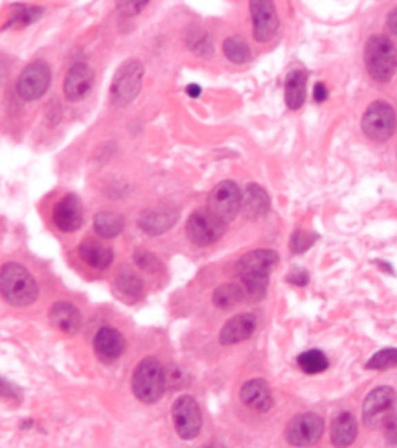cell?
<instances>
[{"instance_id":"obj_1","label":"cell","mask_w":397,"mask_h":448,"mask_svg":"<svg viewBox=\"0 0 397 448\" xmlns=\"http://www.w3.org/2000/svg\"><path fill=\"white\" fill-rule=\"evenodd\" d=\"M278 263V254L269 249H256L243 254L236 263V273L245 291L247 302H259L266 294L269 271Z\"/></svg>"},{"instance_id":"obj_2","label":"cell","mask_w":397,"mask_h":448,"mask_svg":"<svg viewBox=\"0 0 397 448\" xmlns=\"http://www.w3.org/2000/svg\"><path fill=\"white\" fill-rule=\"evenodd\" d=\"M0 294L14 306H27L37 300L39 287L30 271L18 263L0 268Z\"/></svg>"},{"instance_id":"obj_3","label":"cell","mask_w":397,"mask_h":448,"mask_svg":"<svg viewBox=\"0 0 397 448\" xmlns=\"http://www.w3.org/2000/svg\"><path fill=\"white\" fill-rule=\"evenodd\" d=\"M364 64L373 81L389 83L397 70V48L387 35H373L364 46Z\"/></svg>"},{"instance_id":"obj_4","label":"cell","mask_w":397,"mask_h":448,"mask_svg":"<svg viewBox=\"0 0 397 448\" xmlns=\"http://www.w3.org/2000/svg\"><path fill=\"white\" fill-rule=\"evenodd\" d=\"M144 72V64L139 58H130L123 61L114 74L109 88L110 106L116 109L130 106L142 91Z\"/></svg>"},{"instance_id":"obj_5","label":"cell","mask_w":397,"mask_h":448,"mask_svg":"<svg viewBox=\"0 0 397 448\" xmlns=\"http://www.w3.org/2000/svg\"><path fill=\"white\" fill-rule=\"evenodd\" d=\"M167 387V373L156 358H145L136 364L132 377V389L136 400L152 405Z\"/></svg>"},{"instance_id":"obj_6","label":"cell","mask_w":397,"mask_h":448,"mask_svg":"<svg viewBox=\"0 0 397 448\" xmlns=\"http://www.w3.org/2000/svg\"><path fill=\"white\" fill-rule=\"evenodd\" d=\"M396 110L392 106L383 100L369 104L364 113L360 126H363L364 135L373 142H387L396 132Z\"/></svg>"},{"instance_id":"obj_7","label":"cell","mask_w":397,"mask_h":448,"mask_svg":"<svg viewBox=\"0 0 397 448\" xmlns=\"http://www.w3.org/2000/svg\"><path fill=\"white\" fill-rule=\"evenodd\" d=\"M325 429L324 418L314 411H305L289 420L285 427V440L296 448L314 447L322 438Z\"/></svg>"},{"instance_id":"obj_8","label":"cell","mask_w":397,"mask_h":448,"mask_svg":"<svg viewBox=\"0 0 397 448\" xmlns=\"http://www.w3.org/2000/svg\"><path fill=\"white\" fill-rule=\"evenodd\" d=\"M227 222L221 221L217 215H214L208 208H200L193 212L185 222V233L193 244L196 245H210L214 242L221 240L226 233Z\"/></svg>"},{"instance_id":"obj_9","label":"cell","mask_w":397,"mask_h":448,"mask_svg":"<svg viewBox=\"0 0 397 448\" xmlns=\"http://www.w3.org/2000/svg\"><path fill=\"white\" fill-rule=\"evenodd\" d=\"M207 208L224 222H231L242 211V191L233 181H223L210 191Z\"/></svg>"},{"instance_id":"obj_10","label":"cell","mask_w":397,"mask_h":448,"mask_svg":"<svg viewBox=\"0 0 397 448\" xmlns=\"http://www.w3.org/2000/svg\"><path fill=\"white\" fill-rule=\"evenodd\" d=\"M174 427L182 440H194L203 426V417L198 401L193 396H181L172 407Z\"/></svg>"},{"instance_id":"obj_11","label":"cell","mask_w":397,"mask_h":448,"mask_svg":"<svg viewBox=\"0 0 397 448\" xmlns=\"http://www.w3.org/2000/svg\"><path fill=\"white\" fill-rule=\"evenodd\" d=\"M51 86V67L45 64L44 60H34L23 68L21 76H19L18 84V95L27 100V102H34L44 97V93L50 90Z\"/></svg>"},{"instance_id":"obj_12","label":"cell","mask_w":397,"mask_h":448,"mask_svg":"<svg viewBox=\"0 0 397 448\" xmlns=\"http://www.w3.org/2000/svg\"><path fill=\"white\" fill-rule=\"evenodd\" d=\"M250 16H252L254 39L261 44L272 41L280 27V18L273 0H249Z\"/></svg>"},{"instance_id":"obj_13","label":"cell","mask_w":397,"mask_h":448,"mask_svg":"<svg viewBox=\"0 0 397 448\" xmlns=\"http://www.w3.org/2000/svg\"><path fill=\"white\" fill-rule=\"evenodd\" d=\"M397 401V394L389 385H380L366 396L363 405V420L367 427H376L382 424L387 413H390Z\"/></svg>"},{"instance_id":"obj_14","label":"cell","mask_w":397,"mask_h":448,"mask_svg":"<svg viewBox=\"0 0 397 448\" xmlns=\"http://www.w3.org/2000/svg\"><path fill=\"white\" fill-rule=\"evenodd\" d=\"M53 221L58 230L72 233L79 230L84 222V211L77 195H65L53 211Z\"/></svg>"},{"instance_id":"obj_15","label":"cell","mask_w":397,"mask_h":448,"mask_svg":"<svg viewBox=\"0 0 397 448\" xmlns=\"http://www.w3.org/2000/svg\"><path fill=\"white\" fill-rule=\"evenodd\" d=\"M179 219V211L174 207V205L163 204L158 205V207L147 208V211L142 212L139 219V226L140 230L145 231L147 235H163L167 233L172 226Z\"/></svg>"},{"instance_id":"obj_16","label":"cell","mask_w":397,"mask_h":448,"mask_svg":"<svg viewBox=\"0 0 397 448\" xmlns=\"http://www.w3.org/2000/svg\"><path fill=\"white\" fill-rule=\"evenodd\" d=\"M125 336L116 328H110V326H103L95 335V340H93V351H95L96 358L105 362V364L118 361L123 352H125Z\"/></svg>"},{"instance_id":"obj_17","label":"cell","mask_w":397,"mask_h":448,"mask_svg":"<svg viewBox=\"0 0 397 448\" xmlns=\"http://www.w3.org/2000/svg\"><path fill=\"white\" fill-rule=\"evenodd\" d=\"M93 86V70L88 64H74L63 81V93L68 102H79Z\"/></svg>"},{"instance_id":"obj_18","label":"cell","mask_w":397,"mask_h":448,"mask_svg":"<svg viewBox=\"0 0 397 448\" xmlns=\"http://www.w3.org/2000/svg\"><path fill=\"white\" fill-rule=\"evenodd\" d=\"M258 328V319L254 313H238L231 317L223 326L219 335V342L223 345H235V343L245 342L254 335Z\"/></svg>"},{"instance_id":"obj_19","label":"cell","mask_w":397,"mask_h":448,"mask_svg":"<svg viewBox=\"0 0 397 448\" xmlns=\"http://www.w3.org/2000/svg\"><path fill=\"white\" fill-rule=\"evenodd\" d=\"M240 400L245 407L256 411H268L273 407V394L268 382L263 378H252L240 389Z\"/></svg>"},{"instance_id":"obj_20","label":"cell","mask_w":397,"mask_h":448,"mask_svg":"<svg viewBox=\"0 0 397 448\" xmlns=\"http://www.w3.org/2000/svg\"><path fill=\"white\" fill-rule=\"evenodd\" d=\"M50 322L63 335H76L81 329V312L68 302H58L50 309Z\"/></svg>"},{"instance_id":"obj_21","label":"cell","mask_w":397,"mask_h":448,"mask_svg":"<svg viewBox=\"0 0 397 448\" xmlns=\"http://www.w3.org/2000/svg\"><path fill=\"white\" fill-rule=\"evenodd\" d=\"M357 434H359V426L350 411H341L331 422V443L334 448H348L354 445Z\"/></svg>"},{"instance_id":"obj_22","label":"cell","mask_w":397,"mask_h":448,"mask_svg":"<svg viewBox=\"0 0 397 448\" xmlns=\"http://www.w3.org/2000/svg\"><path fill=\"white\" fill-rule=\"evenodd\" d=\"M269 207H272V202H269V195L265 188L254 184V182L247 186L245 193H242V212L245 214V217H265L269 212Z\"/></svg>"},{"instance_id":"obj_23","label":"cell","mask_w":397,"mask_h":448,"mask_svg":"<svg viewBox=\"0 0 397 448\" xmlns=\"http://www.w3.org/2000/svg\"><path fill=\"white\" fill-rule=\"evenodd\" d=\"M114 287H116L118 296L128 303L139 302L140 298L144 296V282L139 277V273L130 266L119 268Z\"/></svg>"},{"instance_id":"obj_24","label":"cell","mask_w":397,"mask_h":448,"mask_svg":"<svg viewBox=\"0 0 397 448\" xmlns=\"http://www.w3.org/2000/svg\"><path fill=\"white\" fill-rule=\"evenodd\" d=\"M79 256L84 263L90 264L91 268H96V270H105L112 264L114 260L112 249L95 240L83 242L79 245Z\"/></svg>"},{"instance_id":"obj_25","label":"cell","mask_w":397,"mask_h":448,"mask_svg":"<svg viewBox=\"0 0 397 448\" xmlns=\"http://www.w3.org/2000/svg\"><path fill=\"white\" fill-rule=\"evenodd\" d=\"M307 74L303 70L289 72L285 79V104L291 110H299L307 97Z\"/></svg>"},{"instance_id":"obj_26","label":"cell","mask_w":397,"mask_h":448,"mask_svg":"<svg viewBox=\"0 0 397 448\" xmlns=\"http://www.w3.org/2000/svg\"><path fill=\"white\" fill-rule=\"evenodd\" d=\"M93 228H95L96 235L102 238H114L118 237L125 228V217L119 212L103 211L95 215L93 221Z\"/></svg>"},{"instance_id":"obj_27","label":"cell","mask_w":397,"mask_h":448,"mask_svg":"<svg viewBox=\"0 0 397 448\" xmlns=\"http://www.w3.org/2000/svg\"><path fill=\"white\" fill-rule=\"evenodd\" d=\"M212 302L217 309L230 310L238 305V303L247 302L245 291H243V286L240 282L223 284V286H219L214 291Z\"/></svg>"},{"instance_id":"obj_28","label":"cell","mask_w":397,"mask_h":448,"mask_svg":"<svg viewBox=\"0 0 397 448\" xmlns=\"http://www.w3.org/2000/svg\"><path fill=\"white\" fill-rule=\"evenodd\" d=\"M223 53L231 64L243 65L252 58V49L242 35H231L223 42Z\"/></svg>"},{"instance_id":"obj_29","label":"cell","mask_w":397,"mask_h":448,"mask_svg":"<svg viewBox=\"0 0 397 448\" xmlns=\"http://www.w3.org/2000/svg\"><path fill=\"white\" fill-rule=\"evenodd\" d=\"M185 44L187 48L196 53L198 57L208 58L212 57V41H210V35L200 27H191L190 30L185 32Z\"/></svg>"},{"instance_id":"obj_30","label":"cell","mask_w":397,"mask_h":448,"mask_svg":"<svg viewBox=\"0 0 397 448\" xmlns=\"http://www.w3.org/2000/svg\"><path fill=\"white\" fill-rule=\"evenodd\" d=\"M298 364L301 371H305L307 375H318V373L329 368V359L325 358L322 351L312 349V351L303 352V354L298 356Z\"/></svg>"},{"instance_id":"obj_31","label":"cell","mask_w":397,"mask_h":448,"mask_svg":"<svg viewBox=\"0 0 397 448\" xmlns=\"http://www.w3.org/2000/svg\"><path fill=\"white\" fill-rule=\"evenodd\" d=\"M366 368L376 369V371L397 368V349H383V351L376 352V354L366 362Z\"/></svg>"},{"instance_id":"obj_32","label":"cell","mask_w":397,"mask_h":448,"mask_svg":"<svg viewBox=\"0 0 397 448\" xmlns=\"http://www.w3.org/2000/svg\"><path fill=\"white\" fill-rule=\"evenodd\" d=\"M41 16H42L41 8H34V6H18V8H16V12L11 16V21H9V25L25 27V25H30V23H34L35 19L41 18Z\"/></svg>"},{"instance_id":"obj_33","label":"cell","mask_w":397,"mask_h":448,"mask_svg":"<svg viewBox=\"0 0 397 448\" xmlns=\"http://www.w3.org/2000/svg\"><path fill=\"white\" fill-rule=\"evenodd\" d=\"M315 240H317V235L310 233V231L298 230L294 235H292V240H291L292 253L294 254L305 253V251H308V249L314 245Z\"/></svg>"},{"instance_id":"obj_34","label":"cell","mask_w":397,"mask_h":448,"mask_svg":"<svg viewBox=\"0 0 397 448\" xmlns=\"http://www.w3.org/2000/svg\"><path fill=\"white\" fill-rule=\"evenodd\" d=\"M133 257H135L136 266H139L140 270L149 271V273H154V271H158L159 268H161V263H159L158 257L152 253H149V251H142V249H140V251H136Z\"/></svg>"},{"instance_id":"obj_35","label":"cell","mask_w":397,"mask_h":448,"mask_svg":"<svg viewBox=\"0 0 397 448\" xmlns=\"http://www.w3.org/2000/svg\"><path fill=\"white\" fill-rule=\"evenodd\" d=\"M149 0H116V8L125 16H136L144 11Z\"/></svg>"},{"instance_id":"obj_36","label":"cell","mask_w":397,"mask_h":448,"mask_svg":"<svg viewBox=\"0 0 397 448\" xmlns=\"http://www.w3.org/2000/svg\"><path fill=\"white\" fill-rule=\"evenodd\" d=\"M380 426L383 427V436L390 445H397V411H390Z\"/></svg>"},{"instance_id":"obj_37","label":"cell","mask_w":397,"mask_h":448,"mask_svg":"<svg viewBox=\"0 0 397 448\" xmlns=\"http://www.w3.org/2000/svg\"><path fill=\"white\" fill-rule=\"evenodd\" d=\"M287 280L291 284H296V286H307V284H308V273H307V271H303V270L292 271Z\"/></svg>"},{"instance_id":"obj_38","label":"cell","mask_w":397,"mask_h":448,"mask_svg":"<svg viewBox=\"0 0 397 448\" xmlns=\"http://www.w3.org/2000/svg\"><path fill=\"white\" fill-rule=\"evenodd\" d=\"M314 98L317 104L325 102V98H327V88H325L324 83H317L314 88Z\"/></svg>"},{"instance_id":"obj_39","label":"cell","mask_w":397,"mask_h":448,"mask_svg":"<svg viewBox=\"0 0 397 448\" xmlns=\"http://www.w3.org/2000/svg\"><path fill=\"white\" fill-rule=\"evenodd\" d=\"M387 28H389L390 34L397 35V8H394L387 16Z\"/></svg>"},{"instance_id":"obj_40","label":"cell","mask_w":397,"mask_h":448,"mask_svg":"<svg viewBox=\"0 0 397 448\" xmlns=\"http://www.w3.org/2000/svg\"><path fill=\"white\" fill-rule=\"evenodd\" d=\"M185 93L190 95L191 98H198L201 95V88L200 84H190V86L185 88Z\"/></svg>"}]
</instances>
